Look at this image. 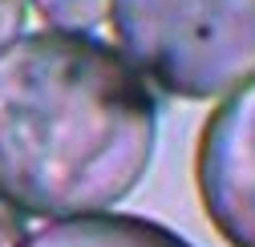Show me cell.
<instances>
[{
	"label": "cell",
	"mask_w": 255,
	"mask_h": 247,
	"mask_svg": "<svg viewBox=\"0 0 255 247\" xmlns=\"http://www.w3.org/2000/svg\"><path fill=\"white\" fill-rule=\"evenodd\" d=\"M158 102L122 49L89 33H24L0 53V199L20 215H102L138 191Z\"/></svg>",
	"instance_id": "6da1fadb"
},
{
	"label": "cell",
	"mask_w": 255,
	"mask_h": 247,
	"mask_svg": "<svg viewBox=\"0 0 255 247\" xmlns=\"http://www.w3.org/2000/svg\"><path fill=\"white\" fill-rule=\"evenodd\" d=\"M130 65L174 98H227L255 77V0H114Z\"/></svg>",
	"instance_id": "7a4b0ae2"
},
{
	"label": "cell",
	"mask_w": 255,
	"mask_h": 247,
	"mask_svg": "<svg viewBox=\"0 0 255 247\" xmlns=\"http://www.w3.org/2000/svg\"><path fill=\"white\" fill-rule=\"evenodd\" d=\"M195 187L207 223L231 247H255V77L207 114L195 146Z\"/></svg>",
	"instance_id": "3957f363"
},
{
	"label": "cell",
	"mask_w": 255,
	"mask_h": 247,
	"mask_svg": "<svg viewBox=\"0 0 255 247\" xmlns=\"http://www.w3.org/2000/svg\"><path fill=\"white\" fill-rule=\"evenodd\" d=\"M20 247H195L178 231L142 219V215H77V219H53L41 231L24 235Z\"/></svg>",
	"instance_id": "277c9868"
},
{
	"label": "cell",
	"mask_w": 255,
	"mask_h": 247,
	"mask_svg": "<svg viewBox=\"0 0 255 247\" xmlns=\"http://www.w3.org/2000/svg\"><path fill=\"white\" fill-rule=\"evenodd\" d=\"M41 20L57 33H89L93 24L110 20V4L114 0H28Z\"/></svg>",
	"instance_id": "5b68a950"
},
{
	"label": "cell",
	"mask_w": 255,
	"mask_h": 247,
	"mask_svg": "<svg viewBox=\"0 0 255 247\" xmlns=\"http://www.w3.org/2000/svg\"><path fill=\"white\" fill-rule=\"evenodd\" d=\"M28 20V0H0V53L24 37Z\"/></svg>",
	"instance_id": "8992f818"
},
{
	"label": "cell",
	"mask_w": 255,
	"mask_h": 247,
	"mask_svg": "<svg viewBox=\"0 0 255 247\" xmlns=\"http://www.w3.org/2000/svg\"><path fill=\"white\" fill-rule=\"evenodd\" d=\"M24 235H28L24 215L0 199V247H20V243H24Z\"/></svg>",
	"instance_id": "52a82bcc"
}]
</instances>
